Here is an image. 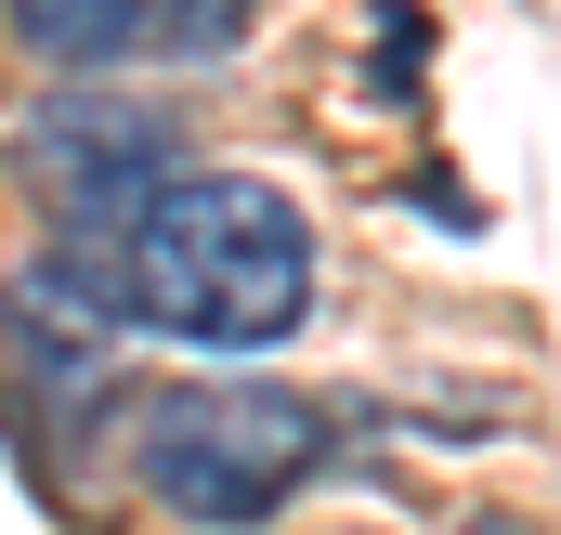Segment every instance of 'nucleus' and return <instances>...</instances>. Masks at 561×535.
<instances>
[{
  "instance_id": "4",
  "label": "nucleus",
  "mask_w": 561,
  "mask_h": 535,
  "mask_svg": "<svg viewBox=\"0 0 561 535\" xmlns=\"http://www.w3.org/2000/svg\"><path fill=\"white\" fill-rule=\"evenodd\" d=\"M0 26H13L53 79H118V66H144V53H170L157 0H0Z\"/></svg>"
},
{
  "instance_id": "3",
  "label": "nucleus",
  "mask_w": 561,
  "mask_h": 535,
  "mask_svg": "<svg viewBox=\"0 0 561 535\" xmlns=\"http://www.w3.org/2000/svg\"><path fill=\"white\" fill-rule=\"evenodd\" d=\"M13 170H26V196L53 209V236H105L144 183L170 170V118H157V105H118L105 79H79L66 105H39V118H26Z\"/></svg>"
},
{
  "instance_id": "5",
  "label": "nucleus",
  "mask_w": 561,
  "mask_h": 535,
  "mask_svg": "<svg viewBox=\"0 0 561 535\" xmlns=\"http://www.w3.org/2000/svg\"><path fill=\"white\" fill-rule=\"evenodd\" d=\"M157 26H170V53H222L249 26V0H157Z\"/></svg>"
},
{
  "instance_id": "1",
  "label": "nucleus",
  "mask_w": 561,
  "mask_h": 535,
  "mask_svg": "<svg viewBox=\"0 0 561 535\" xmlns=\"http://www.w3.org/2000/svg\"><path fill=\"white\" fill-rule=\"evenodd\" d=\"M105 262L118 327H157L183 353H275L313 314V223L262 170H157L105 236H79Z\"/></svg>"
},
{
  "instance_id": "2",
  "label": "nucleus",
  "mask_w": 561,
  "mask_h": 535,
  "mask_svg": "<svg viewBox=\"0 0 561 535\" xmlns=\"http://www.w3.org/2000/svg\"><path fill=\"white\" fill-rule=\"evenodd\" d=\"M327 470V418L275 379H196L131 418V483L196 535H249Z\"/></svg>"
}]
</instances>
